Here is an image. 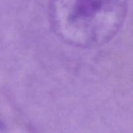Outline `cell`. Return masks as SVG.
I'll list each match as a JSON object with an SVG mask.
<instances>
[{"mask_svg":"<svg viewBox=\"0 0 133 133\" xmlns=\"http://www.w3.org/2000/svg\"><path fill=\"white\" fill-rule=\"evenodd\" d=\"M4 125H3V123H2V122H1V121H0V131H2V130H3L4 129Z\"/></svg>","mask_w":133,"mask_h":133,"instance_id":"cell-2","label":"cell"},{"mask_svg":"<svg viewBox=\"0 0 133 133\" xmlns=\"http://www.w3.org/2000/svg\"><path fill=\"white\" fill-rule=\"evenodd\" d=\"M125 10V0H50L49 22L66 44L96 48L116 34Z\"/></svg>","mask_w":133,"mask_h":133,"instance_id":"cell-1","label":"cell"}]
</instances>
